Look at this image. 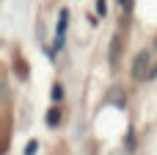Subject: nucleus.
I'll return each mask as SVG.
<instances>
[{"label":"nucleus","instance_id":"nucleus-5","mask_svg":"<svg viewBox=\"0 0 157 155\" xmlns=\"http://www.w3.org/2000/svg\"><path fill=\"white\" fill-rule=\"evenodd\" d=\"M61 94H63V89H61V86H55V89H52V100H61Z\"/></svg>","mask_w":157,"mask_h":155},{"label":"nucleus","instance_id":"nucleus-2","mask_svg":"<svg viewBox=\"0 0 157 155\" xmlns=\"http://www.w3.org/2000/svg\"><path fill=\"white\" fill-rule=\"evenodd\" d=\"M66 25H69V11L63 8V11L58 14V25H55V44H52V53L63 47V42H66Z\"/></svg>","mask_w":157,"mask_h":155},{"label":"nucleus","instance_id":"nucleus-7","mask_svg":"<svg viewBox=\"0 0 157 155\" xmlns=\"http://www.w3.org/2000/svg\"><path fill=\"white\" fill-rule=\"evenodd\" d=\"M3 100H6V80H0V105H3Z\"/></svg>","mask_w":157,"mask_h":155},{"label":"nucleus","instance_id":"nucleus-4","mask_svg":"<svg viewBox=\"0 0 157 155\" xmlns=\"http://www.w3.org/2000/svg\"><path fill=\"white\" fill-rule=\"evenodd\" d=\"M39 150V141H28V147H25V155H36Z\"/></svg>","mask_w":157,"mask_h":155},{"label":"nucleus","instance_id":"nucleus-1","mask_svg":"<svg viewBox=\"0 0 157 155\" xmlns=\"http://www.w3.org/2000/svg\"><path fill=\"white\" fill-rule=\"evenodd\" d=\"M149 69H152V53L149 50H141L135 55V64H132V78L135 80H146Z\"/></svg>","mask_w":157,"mask_h":155},{"label":"nucleus","instance_id":"nucleus-6","mask_svg":"<svg viewBox=\"0 0 157 155\" xmlns=\"http://www.w3.org/2000/svg\"><path fill=\"white\" fill-rule=\"evenodd\" d=\"M105 8H108V3H105V0H97V11H99V14H105Z\"/></svg>","mask_w":157,"mask_h":155},{"label":"nucleus","instance_id":"nucleus-3","mask_svg":"<svg viewBox=\"0 0 157 155\" xmlns=\"http://www.w3.org/2000/svg\"><path fill=\"white\" fill-rule=\"evenodd\" d=\"M58 119H61V111H58V108H50V111H47V125H50V128H55V125H58Z\"/></svg>","mask_w":157,"mask_h":155},{"label":"nucleus","instance_id":"nucleus-8","mask_svg":"<svg viewBox=\"0 0 157 155\" xmlns=\"http://www.w3.org/2000/svg\"><path fill=\"white\" fill-rule=\"evenodd\" d=\"M119 3H121V8H124V11L130 14V8H132V6H130V0H119Z\"/></svg>","mask_w":157,"mask_h":155}]
</instances>
